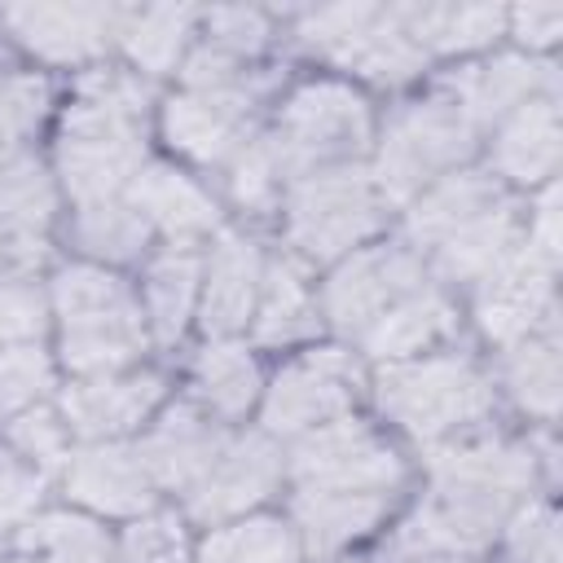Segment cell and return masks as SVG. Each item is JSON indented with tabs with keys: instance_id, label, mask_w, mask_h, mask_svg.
<instances>
[{
	"instance_id": "cell-1",
	"label": "cell",
	"mask_w": 563,
	"mask_h": 563,
	"mask_svg": "<svg viewBox=\"0 0 563 563\" xmlns=\"http://www.w3.org/2000/svg\"><path fill=\"white\" fill-rule=\"evenodd\" d=\"M141 128H145V88L128 75H92L79 88V101L66 114L62 132V176L79 202L119 198L123 185L141 172Z\"/></svg>"
},
{
	"instance_id": "cell-2",
	"label": "cell",
	"mask_w": 563,
	"mask_h": 563,
	"mask_svg": "<svg viewBox=\"0 0 563 563\" xmlns=\"http://www.w3.org/2000/svg\"><path fill=\"white\" fill-rule=\"evenodd\" d=\"M57 308L66 321V365L79 374H110L145 347L141 312L119 277L75 264L57 273Z\"/></svg>"
},
{
	"instance_id": "cell-3",
	"label": "cell",
	"mask_w": 563,
	"mask_h": 563,
	"mask_svg": "<svg viewBox=\"0 0 563 563\" xmlns=\"http://www.w3.org/2000/svg\"><path fill=\"white\" fill-rule=\"evenodd\" d=\"M440 515L475 545L488 541L506 506L532 484V453L515 444H457L431 457Z\"/></svg>"
},
{
	"instance_id": "cell-4",
	"label": "cell",
	"mask_w": 563,
	"mask_h": 563,
	"mask_svg": "<svg viewBox=\"0 0 563 563\" xmlns=\"http://www.w3.org/2000/svg\"><path fill=\"white\" fill-rule=\"evenodd\" d=\"M378 405L418 440H435L449 427L475 422L493 409L488 383L457 356L418 365H391L378 374Z\"/></svg>"
},
{
	"instance_id": "cell-5",
	"label": "cell",
	"mask_w": 563,
	"mask_h": 563,
	"mask_svg": "<svg viewBox=\"0 0 563 563\" xmlns=\"http://www.w3.org/2000/svg\"><path fill=\"white\" fill-rule=\"evenodd\" d=\"M299 35L308 48H317L378 84H400L422 70V48L409 40L396 9H378V4L317 9L299 22Z\"/></svg>"
},
{
	"instance_id": "cell-6",
	"label": "cell",
	"mask_w": 563,
	"mask_h": 563,
	"mask_svg": "<svg viewBox=\"0 0 563 563\" xmlns=\"http://www.w3.org/2000/svg\"><path fill=\"white\" fill-rule=\"evenodd\" d=\"M471 136L475 123L462 114L457 101H427L405 110L391 128L387 141L378 150V185L387 198H409L413 189H422L435 172L453 167L457 158L471 154Z\"/></svg>"
},
{
	"instance_id": "cell-7",
	"label": "cell",
	"mask_w": 563,
	"mask_h": 563,
	"mask_svg": "<svg viewBox=\"0 0 563 563\" xmlns=\"http://www.w3.org/2000/svg\"><path fill=\"white\" fill-rule=\"evenodd\" d=\"M369 136V110L365 101L343 84H308L299 88L286 110L273 141L277 167L299 172L312 163H330L343 154H356Z\"/></svg>"
},
{
	"instance_id": "cell-8",
	"label": "cell",
	"mask_w": 563,
	"mask_h": 563,
	"mask_svg": "<svg viewBox=\"0 0 563 563\" xmlns=\"http://www.w3.org/2000/svg\"><path fill=\"white\" fill-rule=\"evenodd\" d=\"M378 224V202L356 167H330L295 185L290 194V242L312 260H330L361 242Z\"/></svg>"
},
{
	"instance_id": "cell-9",
	"label": "cell",
	"mask_w": 563,
	"mask_h": 563,
	"mask_svg": "<svg viewBox=\"0 0 563 563\" xmlns=\"http://www.w3.org/2000/svg\"><path fill=\"white\" fill-rule=\"evenodd\" d=\"M290 466L308 488H325V493H387L405 475L400 457L383 440H374L361 422L317 427L295 449Z\"/></svg>"
},
{
	"instance_id": "cell-10",
	"label": "cell",
	"mask_w": 563,
	"mask_h": 563,
	"mask_svg": "<svg viewBox=\"0 0 563 563\" xmlns=\"http://www.w3.org/2000/svg\"><path fill=\"white\" fill-rule=\"evenodd\" d=\"M422 282V268L405 251H365L325 282V317L343 330H369L391 303Z\"/></svg>"
},
{
	"instance_id": "cell-11",
	"label": "cell",
	"mask_w": 563,
	"mask_h": 563,
	"mask_svg": "<svg viewBox=\"0 0 563 563\" xmlns=\"http://www.w3.org/2000/svg\"><path fill=\"white\" fill-rule=\"evenodd\" d=\"M356 391V369L343 352H312L303 361H295L290 369L277 374L268 405H264V422L268 431H303L317 427L325 418H334L339 409L352 405Z\"/></svg>"
},
{
	"instance_id": "cell-12",
	"label": "cell",
	"mask_w": 563,
	"mask_h": 563,
	"mask_svg": "<svg viewBox=\"0 0 563 563\" xmlns=\"http://www.w3.org/2000/svg\"><path fill=\"white\" fill-rule=\"evenodd\" d=\"M123 13L110 4H9L4 26L48 62H79L119 35Z\"/></svg>"
},
{
	"instance_id": "cell-13",
	"label": "cell",
	"mask_w": 563,
	"mask_h": 563,
	"mask_svg": "<svg viewBox=\"0 0 563 563\" xmlns=\"http://www.w3.org/2000/svg\"><path fill=\"white\" fill-rule=\"evenodd\" d=\"M550 264L541 255H532L528 246L515 251L506 264H497L484 277L479 290V330L497 343H515L523 339L545 312H550Z\"/></svg>"
},
{
	"instance_id": "cell-14",
	"label": "cell",
	"mask_w": 563,
	"mask_h": 563,
	"mask_svg": "<svg viewBox=\"0 0 563 563\" xmlns=\"http://www.w3.org/2000/svg\"><path fill=\"white\" fill-rule=\"evenodd\" d=\"M66 488L75 501L106 510V515H136L150 506V466L136 449L97 444L70 457Z\"/></svg>"
},
{
	"instance_id": "cell-15",
	"label": "cell",
	"mask_w": 563,
	"mask_h": 563,
	"mask_svg": "<svg viewBox=\"0 0 563 563\" xmlns=\"http://www.w3.org/2000/svg\"><path fill=\"white\" fill-rule=\"evenodd\" d=\"M246 114H251L246 88H238V92H185V97L167 101L163 123H167V136L176 150H185L202 163H216L242 141Z\"/></svg>"
},
{
	"instance_id": "cell-16",
	"label": "cell",
	"mask_w": 563,
	"mask_h": 563,
	"mask_svg": "<svg viewBox=\"0 0 563 563\" xmlns=\"http://www.w3.org/2000/svg\"><path fill=\"white\" fill-rule=\"evenodd\" d=\"M53 211V189L31 158L0 163V264L26 268L44 260V224Z\"/></svg>"
},
{
	"instance_id": "cell-17",
	"label": "cell",
	"mask_w": 563,
	"mask_h": 563,
	"mask_svg": "<svg viewBox=\"0 0 563 563\" xmlns=\"http://www.w3.org/2000/svg\"><path fill=\"white\" fill-rule=\"evenodd\" d=\"M273 484H277V453L264 440L224 444L216 466L194 484L189 510L198 519H224V515L255 506Z\"/></svg>"
},
{
	"instance_id": "cell-18",
	"label": "cell",
	"mask_w": 563,
	"mask_h": 563,
	"mask_svg": "<svg viewBox=\"0 0 563 563\" xmlns=\"http://www.w3.org/2000/svg\"><path fill=\"white\" fill-rule=\"evenodd\" d=\"M163 383L158 374H132V378H101V383H79L62 396V409L70 418L75 431L84 435H114L132 422H141L154 400H158Z\"/></svg>"
},
{
	"instance_id": "cell-19",
	"label": "cell",
	"mask_w": 563,
	"mask_h": 563,
	"mask_svg": "<svg viewBox=\"0 0 563 563\" xmlns=\"http://www.w3.org/2000/svg\"><path fill=\"white\" fill-rule=\"evenodd\" d=\"M220 453H224V435L211 422H202L194 409H172L150 435L141 457L163 484H198Z\"/></svg>"
},
{
	"instance_id": "cell-20",
	"label": "cell",
	"mask_w": 563,
	"mask_h": 563,
	"mask_svg": "<svg viewBox=\"0 0 563 563\" xmlns=\"http://www.w3.org/2000/svg\"><path fill=\"white\" fill-rule=\"evenodd\" d=\"M128 202H132L145 220L163 224L172 238H194V233L216 229V202H211L198 185H189L180 172L158 167V163L132 176Z\"/></svg>"
},
{
	"instance_id": "cell-21",
	"label": "cell",
	"mask_w": 563,
	"mask_h": 563,
	"mask_svg": "<svg viewBox=\"0 0 563 563\" xmlns=\"http://www.w3.org/2000/svg\"><path fill=\"white\" fill-rule=\"evenodd\" d=\"M541 84H554V66H541V62H528V57H497L488 66H475V70L457 75L453 92H457L462 114L471 123H484V119H497L510 106L528 101Z\"/></svg>"
},
{
	"instance_id": "cell-22",
	"label": "cell",
	"mask_w": 563,
	"mask_h": 563,
	"mask_svg": "<svg viewBox=\"0 0 563 563\" xmlns=\"http://www.w3.org/2000/svg\"><path fill=\"white\" fill-rule=\"evenodd\" d=\"M387 501L383 493H325V488H303L295 501L299 528L312 545V554H334L339 545L365 537L383 519Z\"/></svg>"
},
{
	"instance_id": "cell-23",
	"label": "cell",
	"mask_w": 563,
	"mask_h": 563,
	"mask_svg": "<svg viewBox=\"0 0 563 563\" xmlns=\"http://www.w3.org/2000/svg\"><path fill=\"white\" fill-rule=\"evenodd\" d=\"M260 290V251L255 242L242 238H224L216 260H211V277H207V299H202V330L207 334H229L246 321L251 303Z\"/></svg>"
},
{
	"instance_id": "cell-24",
	"label": "cell",
	"mask_w": 563,
	"mask_h": 563,
	"mask_svg": "<svg viewBox=\"0 0 563 563\" xmlns=\"http://www.w3.org/2000/svg\"><path fill=\"white\" fill-rule=\"evenodd\" d=\"M493 207H501L497 185L479 172H457L422 194V202L409 211V233L413 242H444L449 233H457L462 224H471Z\"/></svg>"
},
{
	"instance_id": "cell-25",
	"label": "cell",
	"mask_w": 563,
	"mask_h": 563,
	"mask_svg": "<svg viewBox=\"0 0 563 563\" xmlns=\"http://www.w3.org/2000/svg\"><path fill=\"white\" fill-rule=\"evenodd\" d=\"M400 26L409 31V40L422 48H444V53H462V48H479L501 31V9L497 4H400L396 9Z\"/></svg>"
},
{
	"instance_id": "cell-26",
	"label": "cell",
	"mask_w": 563,
	"mask_h": 563,
	"mask_svg": "<svg viewBox=\"0 0 563 563\" xmlns=\"http://www.w3.org/2000/svg\"><path fill=\"white\" fill-rule=\"evenodd\" d=\"M559 163V110L550 101H528L497 136V167L515 180H541Z\"/></svg>"
},
{
	"instance_id": "cell-27",
	"label": "cell",
	"mask_w": 563,
	"mask_h": 563,
	"mask_svg": "<svg viewBox=\"0 0 563 563\" xmlns=\"http://www.w3.org/2000/svg\"><path fill=\"white\" fill-rule=\"evenodd\" d=\"M453 330V308L444 295L435 290H422V295H409L400 303H391L369 330H365V347L374 356H405V352H418V347H431L440 334Z\"/></svg>"
},
{
	"instance_id": "cell-28",
	"label": "cell",
	"mask_w": 563,
	"mask_h": 563,
	"mask_svg": "<svg viewBox=\"0 0 563 563\" xmlns=\"http://www.w3.org/2000/svg\"><path fill=\"white\" fill-rule=\"evenodd\" d=\"M515 211L501 202L440 242V268L449 277H488L497 264L515 255Z\"/></svg>"
},
{
	"instance_id": "cell-29",
	"label": "cell",
	"mask_w": 563,
	"mask_h": 563,
	"mask_svg": "<svg viewBox=\"0 0 563 563\" xmlns=\"http://www.w3.org/2000/svg\"><path fill=\"white\" fill-rule=\"evenodd\" d=\"M189 9L185 4H154L141 13H123L119 22V40L128 48V57L145 70H167L189 35Z\"/></svg>"
},
{
	"instance_id": "cell-30",
	"label": "cell",
	"mask_w": 563,
	"mask_h": 563,
	"mask_svg": "<svg viewBox=\"0 0 563 563\" xmlns=\"http://www.w3.org/2000/svg\"><path fill=\"white\" fill-rule=\"evenodd\" d=\"M194 286H198V260L189 251H167L163 260L150 264L145 303H150L158 339L172 343L185 330V317H189V303H194Z\"/></svg>"
},
{
	"instance_id": "cell-31",
	"label": "cell",
	"mask_w": 563,
	"mask_h": 563,
	"mask_svg": "<svg viewBox=\"0 0 563 563\" xmlns=\"http://www.w3.org/2000/svg\"><path fill=\"white\" fill-rule=\"evenodd\" d=\"M312 325H317V317H312L299 268L295 264H273L268 282H264V303H260V317H255V334L264 343H290V339L312 334Z\"/></svg>"
},
{
	"instance_id": "cell-32",
	"label": "cell",
	"mask_w": 563,
	"mask_h": 563,
	"mask_svg": "<svg viewBox=\"0 0 563 563\" xmlns=\"http://www.w3.org/2000/svg\"><path fill=\"white\" fill-rule=\"evenodd\" d=\"M150 220L128 202V198H101V202H84L79 220H75V238L106 260H128L136 255V246L145 242Z\"/></svg>"
},
{
	"instance_id": "cell-33",
	"label": "cell",
	"mask_w": 563,
	"mask_h": 563,
	"mask_svg": "<svg viewBox=\"0 0 563 563\" xmlns=\"http://www.w3.org/2000/svg\"><path fill=\"white\" fill-rule=\"evenodd\" d=\"M26 550L48 554L53 563H110V541L101 537L97 523L79 515H44L18 532Z\"/></svg>"
},
{
	"instance_id": "cell-34",
	"label": "cell",
	"mask_w": 563,
	"mask_h": 563,
	"mask_svg": "<svg viewBox=\"0 0 563 563\" xmlns=\"http://www.w3.org/2000/svg\"><path fill=\"white\" fill-rule=\"evenodd\" d=\"M260 387V374H255V361L238 347V343H220V347H207L198 356V391L211 409L220 413H242L251 405Z\"/></svg>"
},
{
	"instance_id": "cell-35",
	"label": "cell",
	"mask_w": 563,
	"mask_h": 563,
	"mask_svg": "<svg viewBox=\"0 0 563 563\" xmlns=\"http://www.w3.org/2000/svg\"><path fill=\"white\" fill-rule=\"evenodd\" d=\"M506 378H510L515 400L528 413L550 418L559 409V343H554V330L545 339H528L523 347H515V356L506 361Z\"/></svg>"
},
{
	"instance_id": "cell-36",
	"label": "cell",
	"mask_w": 563,
	"mask_h": 563,
	"mask_svg": "<svg viewBox=\"0 0 563 563\" xmlns=\"http://www.w3.org/2000/svg\"><path fill=\"white\" fill-rule=\"evenodd\" d=\"M202 563H295V541L277 519H251L207 537Z\"/></svg>"
},
{
	"instance_id": "cell-37",
	"label": "cell",
	"mask_w": 563,
	"mask_h": 563,
	"mask_svg": "<svg viewBox=\"0 0 563 563\" xmlns=\"http://www.w3.org/2000/svg\"><path fill=\"white\" fill-rule=\"evenodd\" d=\"M48 387V361L40 347H4L0 352V413L22 409Z\"/></svg>"
},
{
	"instance_id": "cell-38",
	"label": "cell",
	"mask_w": 563,
	"mask_h": 563,
	"mask_svg": "<svg viewBox=\"0 0 563 563\" xmlns=\"http://www.w3.org/2000/svg\"><path fill=\"white\" fill-rule=\"evenodd\" d=\"M185 559V532L172 515H150L128 528L123 537V563H180Z\"/></svg>"
},
{
	"instance_id": "cell-39",
	"label": "cell",
	"mask_w": 563,
	"mask_h": 563,
	"mask_svg": "<svg viewBox=\"0 0 563 563\" xmlns=\"http://www.w3.org/2000/svg\"><path fill=\"white\" fill-rule=\"evenodd\" d=\"M277 176H282V167H277L273 141H255V145H246L238 154L229 185H233V198L242 207H268L273 202V189H277Z\"/></svg>"
},
{
	"instance_id": "cell-40",
	"label": "cell",
	"mask_w": 563,
	"mask_h": 563,
	"mask_svg": "<svg viewBox=\"0 0 563 563\" xmlns=\"http://www.w3.org/2000/svg\"><path fill=\"white\" fill-rule=\"evenodd\" d=\"M515 563H559V519L550 506H528L510 523Z\"/></svg>"
},
{
	"instance_id": "cell-41",
	"label": "cell",
	"mask_w": 563,
	"mask_h": 563,
	"mask_svg": "<svg viewBox=\"0 0 563 563\" xmlns=\"http://www.w3.org/2000/svg\"><path fill=\"white\" fill-rule=\"evenodd\" d=\"M44 114V84L40 79H9L0 88V158L40 123Z\"/></svg>"
},
{
	"instance_id": "cell-42",
	"label": "cell",
	"mask_w": 563,
	"mask_h": 563,
	"mask_svg": "<svg viewBox=\"0 0 563 563\" xmlns=\"http://www.w3.org/2000/svg\"><path fill=\"white\" fill-rule=\"evenodd\" d=\"M44 330V303L31 286H0V347L40 339Z\"/></svg>"
},
{
	"instance_id": "cell-43",
	"label": "cell",
	"mask_w": 563,
	"mask_h": 563,
	"mask_svg": "<svg viewBox=\"0 0 563 563\" xmlns=\"http://www.w3.org/2000/svg\"><path fill=\"white\" fill-rule=\"evenodd\" d=\"M9 435H13V444H18L26 457H40L44 466L66 462V440H62V427H57V422H53V413H44V409H35V413L18 418V422L9 427Z\"/></svg>"
},
{
	"instance_id": "cell-44",
	"label": "cell",
	"mask_w": 563,
	"mask_h": 563,
	"mask_svg": "<svg viewBox=\"0 0 563 563\" xmlns=\"http://www.w3.org/2000/svg\"><path fill=\"white\" fill-rule=\"evenodd\" d=\"M211 35H216V48H224V53H255L264 44L268 26L255 9H216Z\"/></svg>"
},
{
	"instance_id": "cell-45",
	"label": "cell",
	"mask_w": 563,
	"mask_h": 563,
	"mask_svg": "<svg viewBox=\"0 0 563 563\" xmlns=\"http://www.w3.org/2000/svg\"><path fill=\"white\" fill-rule=\"evenodd\" d=\"M185 79L194 84V92H238L242 84H238V62H233V53H224V48H202V53H194L189 62H185Z\"/></svg>"
},
{
	"instance_id": "cell-46",
	"label": "cell",
	"mask_w": 563,
	"mask_h": 563,
	"mask_svg": "<svg viewBox=\"0 0 563 563\" xmlns=\"http://www.w3.org/2000/svg\"><path fill=\"white\" fill-rule=\"evenodd\" d=\"M40 501V475L13 466V462H0V523H18L35 510Z\"/></svg>"
},
{
	"instance_id": "cell-47",
	"label": "cell",
	"mask_w": 563,
	"mask_h": 563,
	"mask_svg": "<svg viewBox=\"0 0 563 563\" xmlns=\"http://www.w3.org/2000/svg\"><path fill=\"white\" fill-rule=\"evenodd\" d=\"M532 255H541L550 268L559 260V189L550 185L541 194V207H537V229H532V242H528Z\"/></svg>"
},
{
	"instance_id": "cell-48",
	"label": "cell",
	"mask_w": 563,
	"mask_h": 563,
	"mask_svg": "<svg viewBox=\"0 0 563 563\" xmlns=\"http://www.w3.org/2000/svg\"><path fill=\"white\" fill-rule=\"evenodd\" d=\"M515 26H519V40L528 44H550L563 26V9L559 4H528L515 13Z\"/></svg>"
},
{
	"instance_id": "cell-49",
	"label": "cell",
	"mask_w": 563,
	"mask_h": 563,
	"mask_svg": "<svg viewBox=\"0 0 563 563\" xmlns=\"http://www.w3.org/2000/svg\"><path fill=\"white\" fill-rule=\"evenodd\" d=\"M18 563H22V559H18Z\"/></svg>"
}]
</instances>
